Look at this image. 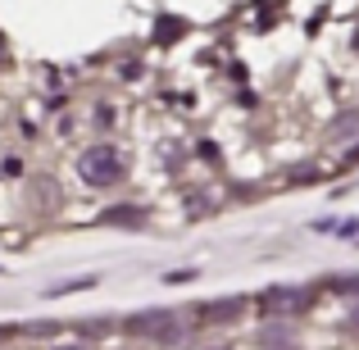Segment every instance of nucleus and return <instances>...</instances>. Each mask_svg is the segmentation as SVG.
<instances>
[{
    "mask_svg": "<svg viewBox=\"0 0 359 350\" xmlns=\"http://www.w3.org/2000/svg\"><path fill=\"white\" fill-rule=\"evenodd\" d=\"M78 173L91 187H114L123 177V159H118L114 146H91L87 155H78Z\"/></svg>",
    "mask_w": 359,
    "mask_h": 350,
    "instance_id": "1",
    "label": "nucleus"
},
{
    "mask_svg": "<svg viewBox=\"0 0 359 350\" xmlns=\"http://www.w3.org/2000/svg\"><path fill=\"white\" fill-rule=\"evenodd\" d=\"M132 332H159V337H173V318H168V314H141V318H132Z\"/></svg>",
    "mask_w": 359,
    "mask_h": 350,
    "instance_id": "2",
    "label": "nucleus"
},
{
    "mask_svg": "<svg viewBox=\"0 0 359 350\" xmlns=\"http://www.w3.org/2000/svg\"><path fill=\"white\" fill-rule=\"evenodd\" d=\"M300 300H305V291L282 287V291H269V296H264V309H296Z\"/></svg>",
    "mask_w": 359,
    "mask_h": 350,
    "instance_id": "3",
    "label": "nucleus"
},
{
    "mask_svg": "<svg viewBox=\"0 0 359 350\" xmlns=\"http://www.w3.org/2000/svg\"><path fill=\"white\" fill-rule=\"evenodd\" d=\"M237 314H241V300H228V305L205 309V318H214V323H219V318H237Z\"/></svg>",
    "mask_w": 359,
    "mask_h": 350,
    "instance_id": "4",
    "label": "nucleus"
},
{
    "mask_svg": "<svg viewBox=\"0 0 359 350\" xmlns=\"http://www.w3.org/2000/svg\"><path fill=\"white\" fill-rule=\"evenodd\" d=\"M346 164H359V146L351 150V155H346Z\"/></svg>",
    "mask_w": 359,
    "mask_h": 350,
    "instance_id": "5",
    "label": "nucleus"
},
{
    "mask_svg": "<svg viewBox=\"0 0 359 350\" xmlns=\"http://www.w3.org/2000/svg\"><path fill=\"white\" fill-rule=\"evenodd\" d=\"M64 350H73V346H64Z\"/></svg>",
    "mask_w": 359,
    "mask_h": 350,
    "instance_id": "6",
    "label": "nucleus"
}]
</instances>
